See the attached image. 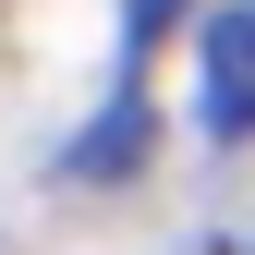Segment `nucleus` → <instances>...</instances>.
<instances>
[{"instance_id":"f257e3e1","label":"nucleus","mask_w":255,"mask_h":255,"mask_svg":"<svg viewBox=\"0 0 255 255\" xmlns=\"http://www.w3.org/2000/svg\"><path fill=\"white\" fill-rule=\"evenodd\" d=\"M195 122L219 146H255V0L207 24V73H195Z\"/></svg>"},{"instance_id":"f03ea898","label":"nucleus","mask_w":255,"mask_h":255,"mask_svg":"<svg viewBox=\"0 0 255 255\" xmlns=\"http://www.w3.org/2000/svg\"><path fill=\"white\" fill-rule=\"evenodd\" d=\"M122 170H146V98H122L85 122V146H73V182H122Z\"/></svg>"},{"instance_id":"7ed1b4c3","label":"nucleus","mask_w":255,"mask_h":255,"mask_svg":"<svg viewBox=\"0 0 255 255\" xmlns=\"http://www.w3.org/2000/svg\"><path fill=\"white\" fill-rule=\"evenodd\" d=\"M170 24H182V0H122V49H134V61L170 37Z\"/></svg>"}]
</instances>
